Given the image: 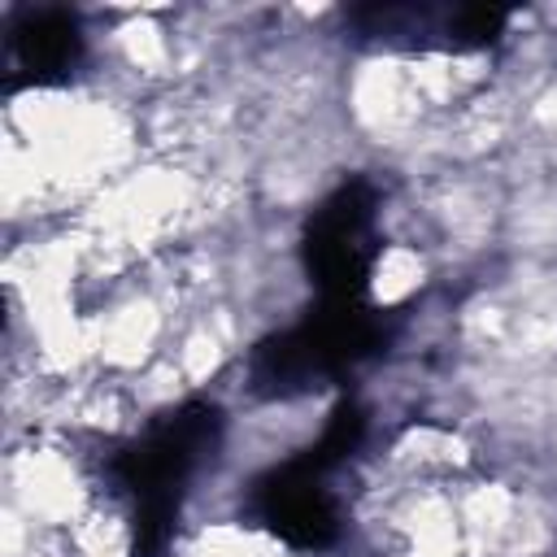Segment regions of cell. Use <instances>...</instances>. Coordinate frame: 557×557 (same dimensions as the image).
I'll list each match as a JSON object with an SVG mask.
<instances>
[{
    "instance_id": "6da1fadb",
    "label": "cell",
    "mask_w": 557,
    "mask_h": 557,
    "mask_svg": "<svg viewBox=\"0 0 557 557\" xmlns=\"http://www.w3.org/2000/svg\"><path fill=\"white\" fill-rule=\"evenodd\" d=\"M174 557H296L274 531L239 518H200L178 540Z\"/></svg>"
},
{
    "instance_id": "7a4b0ae2",
    "label": "cell",
    "mask_w": 557,
    "mask_h": 557,
    "mask_svg": "<svg viewBox=\"0 0 557 557\" xmlns=\"http://www.w3.org/2000/svg\"><path fill=\"white\" fill-rule=\"evenodd\" d=\"M431 283V248L418 239H396L374 257L370 270V300L379 309H400Z\"/></svg>"
}]
</instances>
